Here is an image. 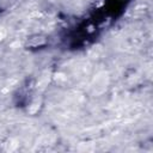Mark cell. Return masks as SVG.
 <instances>
[{
  "instance_id": "1",
  "label": "cell",
  "mask_w": 153,
  "mask_h": 153,
  "mask_svg": "<svg viewBox=\"0 0 153 153\" xmlns=\"http://www.w3.org/2000/svg\"><path fill=\"white\" fill-rule=\"evenodd\" d=\"M48 82H49V75H48V76H47V75H43V76L41 78L39 82L37 84V87H39V88H44V87L48 85Z\"/></svg>"
},
{
  "instance_id": "2",
  "label": "cell",
  "mask_w": 153,
  "mask_h": 153,
  "mask_svg": "<svg viewBox=\"0 0 153 153\" xmlns=\"http://www.w3.org/2000/svg\"><path fill=\"white\" fill-rule=\"evenodd\" d=\"M5 36H6L5 29H4V27H0V41H2V39L5 38Z\"/></svg>"
}]
</instances>
